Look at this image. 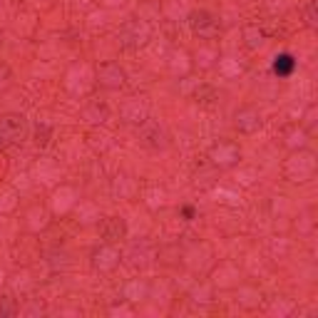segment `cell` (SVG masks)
<instances>
[{
  "label": "cell",
  "mask_w": 318,
  "mask_h": 318,
  "mask_svg": "<svg viewBox=\"0 0 318 318\" xmlns=\"http://www.w3.org/2000/svg\"><path fill=\"white\" fill-rule=\"evenodd\" d=\"M192 25H194V30H201L206 25H214V20H211L209 13H194L192 15Z\"/></svg>",
  "instance_id": "7a4b0ae2"
},
{
  "label": "cell",
  "mask_w": 318,
  "mask_h": 318,
  "mask_svg": "<svg viewBox=\"0 0 318 318\" xmlns=\"http://www.w3.org/2000/svg\"><path fill=\"white\" fill-rule=\"evenodd\" d=\"M184 217L192 219V217H194V209H192V206H184Z\"/></svg>",
  "instance_id": "3957f363"
},
{
  "label": "cell",
  "mask_w": 318,
  "mask_h": 318,
  "mask_svg": "<svg viewBox=\"0 0 318 318\" xmlns=\"http://www.w3.org/2000/svg\"><path fill=\"white\" fill-rule=\"evenodd\" d=\"M271 70H273V75H279V77H288V75H293V70H296V57H293L291 52H281V55H276V57H273Z\"/></svg>",
  "instance_id": "6da1fadb"
}]
</instances>
